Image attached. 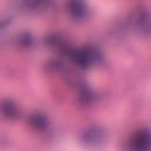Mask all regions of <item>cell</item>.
<instances>
[{
	"label": "cell",
	"mask_w": 151,
	"mask_h": 151,
	"mask_svg": "<svg viewBox=\"0 0 151 151\" xmlns=\"http://www.w3.org/2000/svg\"><path fill=\"white\" fill-rule=\"evenodd\" d=\"M105 140H106L105 131L100 127H97V126L86 130L83 133V137H81V142L91 149L101 147L104 145Z\"/></svg>",
	"instance_id": "cell-1"
},
{
	"label": "cell",
	"mask_w": 151,
	"mask_h": 151,
	"mask_svg": "<svg viewBox=\"0 0 151 151\" xmlns=\"http://www.w3.org/2000/svg\"><path fill=\"white\" fill-rule=\"evenodd\" d=\"M131 151H149L150 149V133L147 129L138 131L130 142Z\"/></svg>",
	"instance_id": "cell-2"
},
{
	"label": "cell",
	"mask_w": 151,
	"mask_h": 151,
	"mask_svg": "<svg viewBox=\"0 0 151 151\" xmlns=\"http://www.w3.org/2000/svg\"><path fill=\"white\" fill-rule=\"evenodd\" d=\"M68 12L74 19H83L87 14V6L83 1H71L68 4Z\"/></svg>",
	"instance_id": "cell-3"
},
{
	"label": "cell",
	"mask_w": 151,
	"mask_h": 151,
	"mask_svg": "<svg viewBox=\"0 0 151 151\" xmlns=\"http://www.w3.org/2000/svg\"><path fill=\"white\" fill-rule=\"evenodd\" d=\"M136 25L137 27L142 31V32H145L147 33L149 32V28H150V19H149V13L146 11H139L137 14H136Z\"/></svg>",
	"instance_id": "cell-4"
},
{
	"label": "cell",
	"mask_w": 151,
	"mask_h": 151,
	"mask_svg": "<svg viewBox=\"0 0 151 151\" xmlns=\"http://www.w3.org/2000/svg\"><path fill=\"white\" fill-rule=\"evenodd\" d=\"M0 110L2 114L7 118H15L18 116V107L13 101L5 100L0 104Z\"/></svg>",
	"instance_id": "cell-5"
},
{
	"label": "cell",
	"mask_w": 151,
	"mask_h": 151,
	"mask_svg": "<svg viewBox=\"0 0 151 151\" xmlns=\"http://www.w3.org/2000/svg\"><path fill=\"white\" fill-rule=\"evenodd\" d=\"M29 122L31 125L34 126L38 130H44L47 126V120L45 118V116H42L41 113H34L29 117Z\"/></svg>",
	"instance_id": "cell-6"
}]
</instances>
